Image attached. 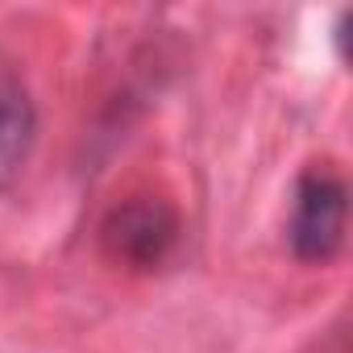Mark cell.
<instances>
[{"label":"cell","instance_id":"3957f363","mask_svg":"<svg viewBox=\"0 0 353 353\" xmlns=\"http://www.w3.org/2000/svg\"><path fill=\"white\" fill-rule=\"evenodd\" d=\"M34 137H38L34 100L17 83H0V192H9L21 166L30 162Z\"/></svg>","mask_w":353,"mask_h":353},{"label":"cell","instance_id":"7a4b0ae2","mask_svg":"<svg viewBox=\"0 0 353 353\" xmlns=\"http://www.w3.org/2000/svg\"><path fill=\"white\" fill-rule=\"evenodd\" d=\"M179 241V212L158 196H133L117 204L104 221V245L117 262L133 270H150L166 262V254Z\"/></svg>","mask_w":353,"mask_h":353},{"label":"cell","instance_id":"6da1fadb","mask_svg":"<svg viewBox=\"0 0 353 353\" xmlns=\"http://www.w3.org/2000/svg\"><path fill=\"white\" fill-rule=\"evenodd\" d=\"M345 216H349V192L336 174L307 170L295 188L291 229L287 241L299 262H332L345 245Z\"/></svg>","mask_w":353,"mask_h":353}]
</instances>
